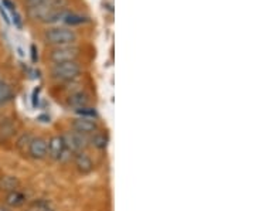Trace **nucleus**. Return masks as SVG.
Instances as JSON below:
<instances>
[{
    "label": "nucleus",
    "instance_id": "nucleus-18",
    "mask_svg": "<svg viewBox=\"0 0 255 211\" xmlns=\"http://www.w3.org/2000/svg\"><path fill=\"white\" fill-rule=\"evenodd\" d=\"M77 115L80 118H88V119H97L98 118V112L95 108H91V106H84V108H80V109L75 110Z\"/></svg>",
    "mask_w": 255,
    "mask_h": 211
},
{
    "label": "nucleus",
    "instance_id": "nucleus-11",
    "mask_svg": "<svg viewBox=\"0 0 255 211\" xmlns=\"http://www.w3.org/2000/svg\"><path fill=\"white\" fill-rule=\"evenodd\" d=\"M17 133V126L11 119H4L0 122V145H4L14 138Z\"/></svg>",
    "mask_w": 255,
    "mask_h": 211
},
{
    "label": "nucleus",
    "instance_id": "nucleus-16",
    "mask_svg": "<svg viewBox=\"0 0 255 211\" xmlns=\"http://www.w3.org/2000/svg\"><path fill=\"white\" fill-rule=\"evenodd\" d=\"M13 97H14V92H13L11 85L6 81H0V106H3L7 102L11 101Z\"/></svg>",
    "mask_w": 255,
    "mask_h": 211
},
{
    "label": "nucleus",
    "instance_id": "nucleus-20",
    "mask_svg": "<svg viewBox=\"0 0 255 211\" xmlns=\"http://www.w3.org/2000/svg\"><path fill=\"white\" fill-rule=\"evenodd\" d=\"M10 14H11V17H13V24L17 28L23 27V18L20 16V13H18V11H14V13H10Z\"/></svg>",
    "mask_w": 255,
    "mask_h": 211
},
{
    "label": "nucleus",
    "instance_id": "nucleus-6",
    "mask_svg": "<svg viewBox=\"0 0 255 211\" xmlns=\"http://www.w3.org/2000/svg\"><path fill=\"white\" fill-rule=\"evenodd\" d=\"M68 150L65 147L63 135H55L47 142V156H50L53 160H63Z\"/></svg>",
    "mask_w": 255,
    "mask_h": 211
},
{
    "label": "nucleus",
    "instance_id": "nucleus-7",
    "mask_svg": "<svg viewBox=\"0 0 255 211\" xmlns=\"http://www.w3.org/2000/svg\"><path fill=\"white\" fill-rule=\"evenodd\" d=\"M71 126H73V130L78 132V133H82L85 136H90L92 133H95L97 130H100L97 120L88 119V118H80V116L73 120Z\"/></svg>",
    "mask_w": 255,
    "mask_h": 211
},
{
    "label": "nucleus",
    "instance_id": "nucleus-15",
    "mask_svg": "<svg viewBox=\"0 0 255 211\" xmlns=\"http://www.w3.org/2000/svg\"><path fill=\"white\" fill-rule=\"evenodd\" d=\"M88 142H90V145L94 147H97V149H105V147L108 146V142H110V138H108V135L107 133H102L100 130H97L95 133H92L88 136Z\"/></svg>",
    "mask_w": 255,
    "mask_h": 211
},
{
    "label": "nucleus",
    "instance_id": "nucleus-9",
    "mask_svg": "<svg viewBox=\"0 0 255 211\" xmlns=\"http://www.w3.org/2000/svg\"><path fill=\"white\" fill-rule=\"evenodd\" d=\"M74 165L77 167V170L81 173V175H90L92 170H94V162L92 159L85 152H80V153H75L73 155Z\"/></svg>",
    "mask_w": 255,
    "mask_h": 211
},
{
    "label": "nucleus",
    "instance_id": "nucleus-12",
    "mask_svg": "<svg viewBox=\"0 0 255 211\" xmlns=\"http://www.w3.org/2000/svg\"><path fill=\"white\" fill-rule=\"evenodd\" d=\"M91 20L88 16H84L81 13H75V11H68L64 14L61 23L68 26V27H74V26H81V24H85V23H90Z\"/></svg>",
    "mask_w": 255,
    "mask_h": 211
},
{
    "label": "nucleus",
    "instance_id": "nucleus-24",
    "mask_svg": "<svg viewBox=\"0 0 255 211\" xmlns=\"http://www.w3.org/2000/svg\"><path fill=\"white\" fill-rule=\"evenodd\" d=\"M0 14H1V17H3V20L6 21V24H11V20H10V16L9 13L6 11V9L0 4Z\"/></svg>",
    "mask_w": 255,
    "mask_h": 211
},
{
    "label": "nucleus",
    "instance_id": "nucleus-23",
    "mask_svg": "<svg viewBox=\"0 0 255 211\" xmlns=\"http://www.w3.org/2000/svg\"><path fill=\"white\" fill-rule=\"evenodd\" d=\"M44 0H24V3H26V6H27V9H34L37 7L38 4H41Z\"/></svg>",
    "mask_w": 255,
    "mask_h": 211
},
{
    "label": "nucleus",
    "instance_id": "nucleus-8",
    "mask_svg": "<svg viewBox=\"0 0 255 211\" xmlns=\"http://www.w3.org/2000/svg\"><path fill=\"white\" fill-rule=\"evenodd\" d=\"M28 156L34 160H43L47 157V140L44 138H33L28 146Z\"/></svg>",
    "mask_w": 255,
    "mask_h": 211
},
{
    "label": "nucleus",
    "instance_id": "nucleus-26",
    "mask_svg": "<svg viewBox=\"0 0 255 211\" xmlns=\"http://www.w3.org/2000/svg\"><path fill=\"white\" fill-rule=\"evenodd\" d=\"M44 211H54V210H51V209H46V210Z\"/></svg>",
    "mask_w": 255,
    "mask_h": 211
},
{
    "label": "nucleus",
    "instance_id": "nucleus-13",
    "mask_svg": "<svg viewBox=\"0 0 255 211\" xmlns=\"http://www.w3.org/2000/svg\"><path fill=\"white\" fill-rule=\"evenodd\" d=\"M26 202H27V196L24 193H21L20 190L10 192V193L6 194V199H4L6 206H9L11 209H18V207L24 206Z\"/></svg>",
    "mask_w": 255,
    "mask_h": 211
},
{
    "label": "nucleus",
    "instance_id": "nucleus-2",
    "mask_svg": "<svg viewBox=\"0 0 255 211\" xmlns=\"http://www.w3.org/2000/svg\"><path fill=\"white\" fill-rule=\"evenodd\" d=\"M44 41L48 46H70L77 44L78 41V33L70 27H51L44 31Z\"/></svg>",
    "mask_w": 255,
    "mask_h": 211
},
{
    "label": "nucleus",
    "instance_id": "nucleus-3",
    "mask_svg": "<svg viewBox=\"0 0 255 211\" xmlns=\"http://www.w3.org/2000/svg\"><path fill=\"white\" fill-rule=\"evenodd\" d=\"M81 65L78 64V61H68V63H58L53 64L50 74L51 78L60 83H70L77 80L81 75Z\"/></svg>",
    "mask_w": 255,
    "mask_h": 211
},
{
    "label": "nucleus",
    "instance_id": "nucleus-21",
    "mask_svg": "<svg viewBox=\"0 0 255 211\" xmlns=\"http://www.w3.org/2000/svg\"><path fill=\"white\" fill-rule=\"evenodd\" d=\"M1 6L7 10V11H10V13H14V11H17V9H16V4H14L11 0H1Z\"/></svg>",
    "mask_w": 255,
    "mask_h": 211
},
{
    "label": "nucleus",
    "instance_id": "nucleus-19",
    "mask_svg": "<svg viewBox=\"0 0 255 211\" xmlns=\"http://www.w3.org/2000/svg\"><path fill=\"white\" fill-rule=\"evenodd\" d=\"M46 209H48V203L44 202V200H38V202L33 203L28 207L27 211H44Z\"/></svg>",
    "mask_w": 255,
    "mask_h": 211
},
{
    "label": "nucleus",
    "instance_id": "nucleus-5",
    "mask_svg": "<svg viewBox=\"0 0 255 211\" xmlns=\"http://www.w3.org/2000/svg\"><path fill=\"white\" fill-rule=\"evenodd\" d=\"M64 142H65V147L67 150L75 155V153H80V152H85V149L90 146V142H88V136L78 133L75 130H70L67 133L63 135Z\"/></svg>",
    "mask_w": 255,
    "mask_h": 211
},
{
    "label": "nucleus",
    "instance_id": "nucleus-17",
    "mask_svg": "<svg viewBox=\"0 0 255 211\" xmlns=\"http://www.w3.org/2000/svg\"><path fill=\"white\" fill-rule=\"evenodd\" d=\"M33 138H34V136H33L31 133H23V135L17 139V142H16V149L20 152L21 156H27L28 155V146H30Z\"/></svg>",
    "mask_w": 255,
    "mask_h": 211
},
{
    "label": "nucleus",
    "instance_id": "nucleus-4",
    "mask_svg": "<svg viewBox=\"0 0 255 211\" xmlns=\"http://www.w3.org/2000/svg\"><path fill=\"white\" fill-rule=\"evenodd\" d=\"M80 55H81V48L77 46V44L53 47V48L48 51V58H50V61H51L53 64L68 63V61H77Z\"/></svg>",
    "mask_w": 255,
    "mask_h": 211
},
{
    "label": "nucleus",
    "instance_id": "nucleus-22",
    "mask_svg": "<svg viewBox=\"0 0 255 211\" xmlns=\"http://www.w3.org/2000/svg\"><path fill=\"white\" fill-rule=\"evenodd\" d=\"M38 97H40V88H36L33 91V95H31V104H33V108H37L38 106Z\"/></svg>",
    "mask_w": 255,
    "mask_h": 211
},
{
    "label": "nucleus",
    "instance_id": "nucleus-1",
    "mask_svg": "<svg viewBox=\"0 0 255 211\" xmlns=\"http://www.w3.org/2000/svg\"><path fill=\"white\" fill-rule=\"evenodd\" d=\"M65 6L67 0H44L37 7L28 10V14L46 24L61 23L64 14L67 13Z\"/></svg>",
    "mask_w": 255,
    "mask_h": 211
},
{
    "label": "nucleus",
    "instance_id": "nucleus-14",
    "mask_svg": "<svg viewBox=\"0 0 255 211\" xmlns=\"http://www.w3.org/2000/svg\"><path fill=\"white\" fill-rule=\"evenodd\" d=\"M20 187V180L14 176H3L0 177V190L1 192H6V193H10V192H14V190H18Z\"/></svg>",
    "mask_w": 255,
    "mask_h": 211
},
{
    "label": "nucleus",
    "instance_id": "nucleus-10",
    "mask_svg": "<svg viewBox=\"0 0 255 211\" xmlns=\"http://www.w3.org/2000/svg\"><path fill=\"white\" fill-rule=\"evenodd\" d=\"M67 104L74 110L84 108V106H88L90 105V95L85 91H82V90H78V91H75L68 95Z\"/></svg>",
    "mask_w": 255,
    "mask_h": 211
},
{
    "label": "nucleus",
    "instance_id": "nucleus-25",
    "mask_svg": "<svg viewBox=\"0 0 255 211\" xmlns=\"http://www.w3.org/2000/svg\"><path fill=\"white\" fill-rule=\"evenodd\" d=\"M30 51H31V61L36 64L37 61H38V51H37V47L34 44H31L30 47Z\"/></svg>",
    "mask_w": 255,
    "mask_h": 211
}]
</instances>
